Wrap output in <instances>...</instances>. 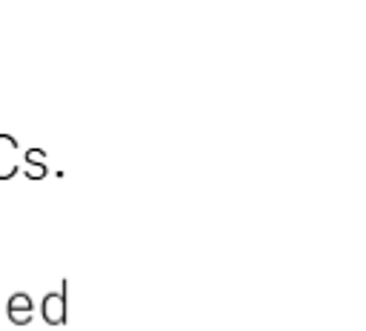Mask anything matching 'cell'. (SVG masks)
Instances as JSON below:
<instances>
[{
  "mask_svg": "<svg viewBox=\"0 0 366 331\" xmlns=\"http://www.w3.org/2000/svg\"><path fill=\"white\" fill-rule=\"evenodd\" d=\"M40 314L49 325H63L66 322V280L57 291H49L40 302Z\"/></svg>",
  "mask_w": 366,
  "mask_h": 331,
  "instance_id": "obj_1",
  "label": "cell"
},
{
  "mask_svg": "<svg viewBox=\"0 0 366 331\" xmlns=\"http://www.w3.org/2000/svg\"><path fill=\"white\" fill-rule=\"evenodd\" d=\"M17 168V140L11 134H0V180H11Z\"/></svg>",
  "mask_w": 366,
  "mask_h": 331,
  "instance_id": "obj_2",
  "label": "cell"
},
{
  "mask_svg": "<svg viewBox=\"0 0 366 331\" xmlns=\"http://www.w3.org/2000/svg\"><path fill=\"white\" fill-rule=\"evenodd\" d=\"M6 314L14 325H26L31 320V297L26 291H14L6 302Z\"/></svg>",
  "mask_w": 366,
  "mask_h": 331,
  "instance_id": "obj_3",
  "label": "cell"
},
{
  "mask_svg": "<svg viewBox=\"0 0 366 331\" xmlns=\"http://www.w3.org/2000/svg\"><path fill=\"white\" fill-rule=\"evenodd\" d=\"M23 171H26V177H31V180L46 177V171H49V166H46V151H43V148H26V151H23Z\"/></svg>",
  "mask_w": 366,
  "mask_h": 331,
  "instance_id": "obj_4",
  "label": "cell"
}]
</instances>
